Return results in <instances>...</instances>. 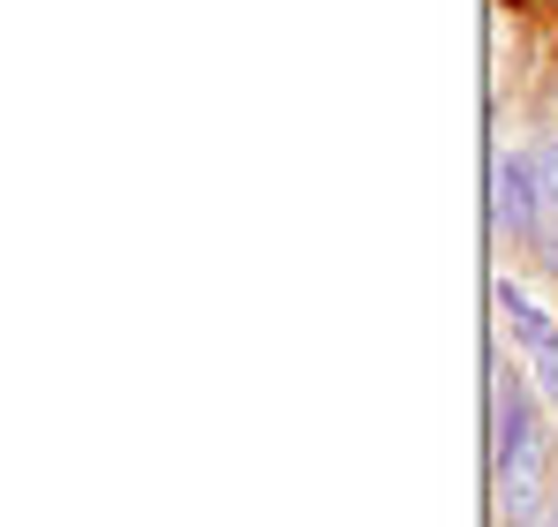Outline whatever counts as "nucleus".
I'll return each instance as SVG.
<instances>
[{"instance_id":"3","label":"nucleus","mask_w":558,"mask_h":527,"mask_svg":"<svg viewBox=\"0 0 558 527\" xmlns=\"http://www.w3.org/2000/svg\"><path fill=\"white\" fill-rule=\"evenodd\" d=\"M498 309H506V317H513V340H521V347H536V354H551V347H558L551 317H536V309H529V294H521V286H498Z\"/></svg>"},{"instance_id":"1","label":"nucleus","mask_w":558,"mask_h":527,"mask_svg":"<svg viewBox=\"0 0 558 527\" xmlns=\"http://www.w3.org/2000/svg\"><path fill=\"white\" fill-rule=\"evenodd\" d=\"M544 204H551V188H544L536 151H498V159H490V226H498V234L544 242Z\"/></svg>"},{"instance_id":"2","label":"nucleus","mask_w":558,"mask_h":527,"mask_svg":"<svg viewBox=\"0 0 558 527\" xmlns=\"http://www.w3.org/2000/svg\"><path fill=\"white\" fill-rule=\"evenodd\" d=\"M536 452H544L536 444V392L521 369H498V384H490V475H506Z\"/></svg>"},{"instance_id":"6","label":"nucleus","mask_w":558,"mask_h":527,"mask_svg":"<svg viewBox=\"0 0 558 527\" xmlns=\"http://www.w3.org/2000/svg\"><path fill=\"white\" fill-rule=\"evenodd\" d=\"M544 527H558V482H551V520H544Z\"/></svg>"},{"instance_id":"4","label":"nucleus","mask_w":558,"mask_h":527,"mask_svg":"<svg viewBox=\"0 0 558 527\" xmlns=\"http://www.w3.org/2000/svg\"><path fill=\"white\" fill-rule=\"evenodd\" d=\"M536 369H544V392L558 400V347H551V354H536Z\"/></svg>"},{"instance_id":"5","label":"nucleus","mask_w":558,"mask_h":527,"mask_svg":"<svg viewBox=\"0 0 558 527\" xmlns=\"http://www.w3.org/2000/svg\"><path fill=\"white\" fill-rule=\"evenodd\" d=\"M536 249H544V271H551V279H558V234H544Z\"/></svg>"}]
</instances>
